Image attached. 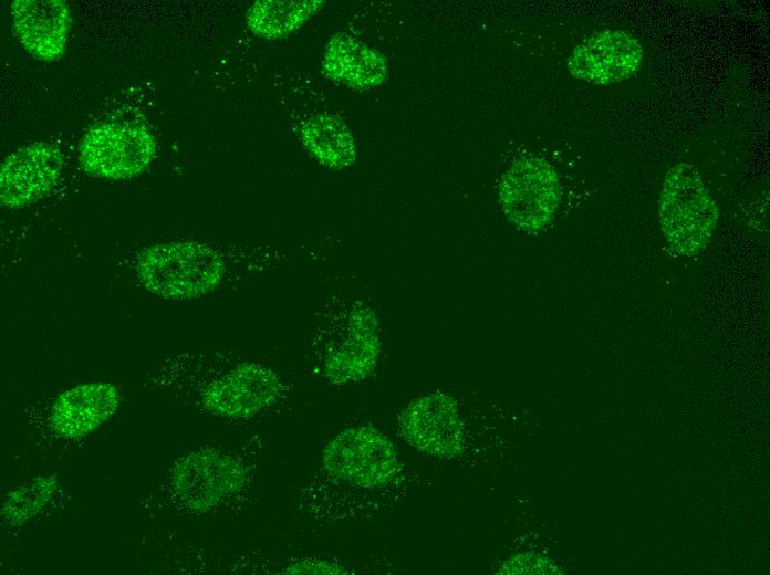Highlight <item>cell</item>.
<instances>
[{
    "label": "cell",
    "instance_id": "18",
    "mask_svg": "<svg viewBox=\"0 0 770 575\" xmlns=\"http://www.w3.org/2000/svg\"><path fill=\"white\" fill-rule=\"evenodd\" d=\"M498 574H552L558 567L549 560L531 554H518L506 560L498 568Z\"/></svg>",
    "mask_w": 770,
    "mask_h": 575
},
{
    "label": "cell",
    "instance_id": "9",
    "mask_svg": "<svg viewBox=\"0 0 770 575\" xmlns=\"http://www.w3.org/2000/svg\"><path fill=\"white\" fill-rule=\"evenodd\" d=\"M284 394L285 387L272 369L241 363L206 385L200 402L211 414L247 418L272 407Z\"/></svg>",
    "mask_w": 770,
    "mask_h": 575
},
{
    "label": "cell",
    "instance_id": "4",
    "mask_svg": "<svg viewBox=\"0 0 770 575\" xmlns=\"http://www.w3.org/2000/svg\"><path fill=\"white\" fill-rule=\"evenodd\" d=\"M658 213L664 238L674 251L686 257L707 247L718 219L714 198L697 169L688 164L667 171Z\"/></svg>",
    "mask_w": 770,
    "mask_h": 575
},
{
    "label": "cell",
    "instance_id": "17",
    "mask_svg": "<svg viewBox=\"0 0 770 575\" xmlns=\"http://www.w3.org/2000/svg\"><path fill=\"white\" fill-rule=\"evenodd\" d=\"M56 488L51 477L35 478L12 491L2 505V518L10 524L30 520L45 506Z\"/></svg>",
    "mask_w": 770,
    "mask_h": 575
},
{
    "label": "cell",
    "instance_id": "2",
    "mask_svg": "<svg viewBox=\"0 0 770 575\" xmlns=\"http://www.w3.org/2000/svg\"><path fill=\"white\" fill-rule=\"evenodd\" d=\"M381 352L378 322L362 302L333 300L322 305L309 346L312 374L326 385L366 378Z\"/></svg>",
    "mask_w": 770,
    "mask_h": 575
},
{
    "label": "cell",
    "instance_id": "19",
    "mask_svg": "<svg viewBox=\"0 0 770 575\" xmlns=\"http://www.w3.org/2000/svg\"><path fill=\"white\" fill-rule=\"evenodd\" d=\"M283 574H346V569L336 563L320 560H299L282 571Z\"/></svg>",
    "mask_w": 770,
    "mask_h": 575
},
{
    "label": "cell",
    "instance_id": "12",
    "mask_svg": "<svg viewBox=\"0 0 770 575\" xmlns=\"http://www.w3.org/2000/svg\"><path fill=\"white\" fill-rule=\"evenodd\" d=\"M14 33L35 59L52 62L65 51L71 10L62 0H15L11 4Z\"/></svg>",
    "mask_w": 770,
    "mask_h": 575
},
{
    "label": "cell",
    "instance_id": "8",
    "mask_svg": "<svg viewBox=\"0 0 770 575\" xmlns=\"http://www.w3.org/2000/svg\"><path fill=\"white\" fill-rule=\"evenodd\" d=\"M398 427L405 441L425 454L452 459L464 451V421L455 399L445 393L410 401L398 417Z\"/></svg>",
    "mask_w": 770,
    "mask_h": 575
},
{
    "label": "cell",
    "instance_id": "1",
    "mask_svg": "<svg viewBox=\"0 0 770 575\" xmlns=\"http://www.w3.org/2000/svg\"><path fill=\"white\" fill-rule=\"evenodd\" d=\"M399 473L397 451L383 432L367 426L345 429L324 449L319 469L302 490L299 510L329 526L348 491L383 490Z\"/></svg>",
    "mask_w": 770,
    "mask_h": 575
},
{
    "label": "cell",
    "instance_id": "5",
    "mask_svg": "<svg viewBox=\"0 0 770 575\" xmlns=\"http://www.w3.org/2000/svg\"><path fill=\"white\" fill-rule=\"evenodd\" d=\"M499 201L507 219L518 229L533 233L547 227L561 201L559 176L538 156L522 157L503 174Z\"/></svg>",
    "mask_w": 770,
    "mask_h": 575
},
{
    "label": "cell",
    "instance_id": "10",
    "mask_svg": "<svg viewBox=\"0 0 770 575\" xmlns=\"http://www.w3.org/2000/svg\"><path fill=\"white\" fill-rule=\"evenodd\" d=\"M63 169L61 151L48 143H33L8 155L0 166L2 207L21 208L48 195Z\"/></svg>",
    "mask_w": 770,
    "mask_h": 575
},
{
    "label": "cell",
    "instance_id": "11",
    "mask_svg": "<svg viewBox=\"0 0 770 575\" xmlns=\"http://www.w3.org/2000/svg\"><path fill=\"white\" fill-rule=\"evenodd\" d=\"M643 58L639 41L622 30L594 32L573 50L570 73L595 85L618 83L638 71Z\"/></svg>",
    "mask_w": 770,
    "mask_h": 575
},
{
    "label": "cell",
    "instance_id": "7",
    "mask_svg": "<svg viewBox=\"0 0 770 575\" xmlns=\"http://www.w3.org/2000/svg\"><path fill=\"white\" fill-rule=\"evenodd\" d=\"M248 469L232 456L200 449L174 467L171 487L181 504L192 511H208L246 483Z\"/></svg>",
    "mask_w": 770,
    "mask_h": 575
},
{
    "label": "cell",
    "instance_id": "6",
    "mask_svg": "<svg viewBox=\"0 0 770 575\" xmlns=\"http://www.w3.org/2000/svg\"><path fill=\"white\" fill-rule=\"evenodd\" d=\"M156 153L153 134L135 123H100L82 137L79 159L90 175L127 179L141 174Z\"/></svg>",
    "mask_w": 770,
    "mask_h": 575
},
{
    "label": "cell",
    "instance_id": "14",
    "mask_svg": "<svg viewBox=\"0 0 770 575\" xmlns=\"http://www.w3.org/2000/svg\"><path fill=\"white\" fill-rule=\"evenodd\" d=\"M322 69L330 80L361 91L379 86L388 74L385 56L347 33L331 36L325 45Z\"/></svg>",
    "mask_w": 770,
    "mask_h": 575
},
{
    "label": "cell",
    "instance_id": "16",
    "mask_svg": "<svg viewBox=\"0 0 770 575\" xmlns=\"http://www.w3.org/2000/svg\"><path fill=\"white\" fill-rule=\"evenodd\" d=\"M324 3L323 0H259L248 9L246 23L259 38L283 39L300 29Z\"/></svg>",
    "mask_w": 770,
    "mask_h": 575
},
{
    "label": "cell",
    "instance_id": "13",
    "mask_svg": "<svg viewBox=\"0 0 770 575\" xmlns=\"http://www.w3.org/2000/svg\"><path fill=\"white\" fill-rule=\"evenodd\" d=\"M119 394L108 383H87L63 391L51 410V427L63 438H80L95 430L117 409Z\"/></svg>",
    "mask_w": 770,
    "mask_h": 575
},
{
    "label": "cell",
    "instance_id": "15",
    "mask_svg": "<svg viewBox=\"0 0 770 575\" xmlns=\"http://www.w3.org/2000/svg\"><path fill=\"white\" fill-rule=\"evenodd\" d=\"M306 151L321 165L341 169L356 159L354 136L341 118L330 114H316L306 119L300 129Z\"/></svg>",
    "mask_w": 770,
    "mask_h": 575
},
{
    "label": "cell",
    "instance_id": "3",
    "mask_svg": "<svg viewBox=\"0 0 770 575\" xmlns=\"http://www.w3.org/2000/svg\"><path fill=\"white\" fill-rule=\"evenodd\" d=\"M227 264L217 250L196 241L152 245L137 259L136 273L149 292L165 299H196L225 279Z\"/></svg>",
    "mask_w": 770,
    "mask_h": 575
}]
</instances>
